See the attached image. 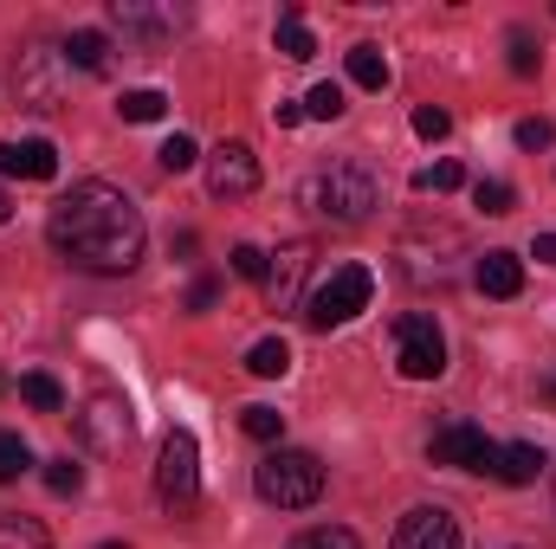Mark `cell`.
Listing matches in <instances>:
<instances>
[{"label": "cell", "mask_w": 556, "mask_h": 549, "mask_svg": "<svg viewBox=\"0 0 556 549\" xmlns=\"http://www.w3.org/2000/svg\"><path fill=\"white\" fill-rule=\"evenodd\" d=\"M311 207L324 220H337V227H363L369 207H376V175L363 162H337V168H324L311 181Z\"/></svg>", "instance_id": "cell-3"}, {"label": "cell", "mask_w": 556, "mask_h": 549, "mask_svg": "<svg viewBox=\"0 0 556 549\" xmlns=\"http://www.w3.org/2000/svg\"><path fill=\"white\" fill-rule=\"evenodd\" d=\"M20 401H26V408H39V413H59V408H65V388H59L52 375H20Z\"/></svg>", "instance_id": "cell-21"}, {"label": "cell", "mask_w": 556, "mask_h": 549, "mask_svg": "<svg viewBox=\"0 0 556 549\" xmlns=\"http://www.w3.org/2000/svg\"><path fill=\"white\" fill-rule=\"evenodd\" d=\"M278 52H285V59H317V39H311V26H304L298 7L278 13Z\"/></svg>", "instance_id": "cell-18"}, {"label": "cell", "mask_w": 556, "mask_h": 549, "mask_svg": "<svg viewBox=\"0 0 556 549\" xmlns=\"http://www.w3.org/2000/svg\"><path fill=\"white\" fill-rule=\"evenodd\" d=\"M78 426H85V439L98 446V452H124L130 446V433H137V420H130V401L117 395V388H98L85 413H78Z\"/></svg>", "instance_id": "cell-9"}, {"label": "cell", "mask_w": 556, "mask_h": 549, "mask_svg": "<svg viewBox=\"0 0 556 549\" xmlns=\"http://www.w3.org/2000/svg\"><path fill=\"white\" fill-rule=\"evenodd\" d=\"M0 175H20V181H52V175H59V149H52L46 137L0 142Z\"/></svg>", "instance_id": "cell-12"}, {"label": "cell", "mask_w": 556, "mask_h": 549, "mask_svg": "<svg viewBox=\"0 0 556 549\" xmlns=\"http://www.w3.org/2000/svg\"><path fill=\"white\" fill-rule=\"evenodd\" d=\"M124 124H162V111H168V98L162 91H124Z\"/></svg>", "instance_id": "cell-25"}, {"label": "cell", "mask_w": 556, "mask_h": 549, "mask_svg": "<svg viewBox=\"0 0 556 549\" xmlns=\"http://www.w3.org/2000/svg\"><path fill=\"white\" fill-rule=\"evenodd\" d=\"M253 491L266 505H278V511H311L324 498V459L317 452H298V446H273L253 465Z\"/></svg>", "instance_id": "cell-2"}, {"label": "cell", "mask_w": 556, "mask_h": 549, "mask_svg": "<svg viewBox=\"0 0 556 549\" xmlns=\"http://www.w3.org/2000/svg\"><path fill=\"white\" fill-rule=\"evenodd\" d=\"M369 297H376V272L369 266H337V272L304 297V317H311V330H337V323L363 317Z\"/></svg>", "instance_id": "cell-4"}, {"label": "cell", "mask_w": 556, "mask_h": 549, "mask_svg": "<svg viewBox=\"0 0 556 549\" xmlns=\"http://www.w3.org/2000/svg\"><path fill=\"white\" fill-rule=\"evenodd\" d=\"M459 181H466V175H459V162H433V168H420V175H415L420 194H453Z\"/></svg>", "instance_id": "cell-29"}, {"label": "cell", "mask_w": 556, "mask_h": 549, "mask_svg": "<svg viewBox=\"0 0 556 549\" xmlns=\"http://www.w3.org/2000/svg\"><path fill=\"white\" fill-rule=\"evenodd\" d=\"M111 20H117L124 33H137V39H168V33L181 26V7H137V0H117Z\"/></svg>", "instance_id": "cell-14"}, {"label": "cell", "mask_w": 556, "mask_h": 549, "mask_svg": "<svg viewBox=\"0 0 556 549\" xmlns=\"http://www.w3.org/2000/svg\"><path fill=\"white\" fill-rule=\"evenodd\" d=\"M304 272H311V246H304V240H291V246L278 253V266L266 272V297H273L278 310H291V304H298V284H304Z\"/></svg>", "instance_id": "cell-13"}, {"label": "cell", "mask_w": 556, "mask_h": 549, "mask_svg": "<svg viewBox=\"0 0 556 549\" xmlns=\"http://www.w3.org/2000/svg\"><path fill=\"white\" fill-rule=\"evenodd\" d=\"M266 272H273V253H260V246H233V278L266 284Z\"/></svg>", "instance_id": "cell-32"}, {"label": "cell", "mask_w": 556, "mask_h": 549, "mask_svg": "<svg viewBox=\"0 0 556 549\" xmlns=\"http://www.w3.org/2000/svg\"><path fill=\"white\" fill-rule=\"evenodd\" d=\"M479 291L485 297H518L525 291V259L518 253H485L479 259Z\"/></svg>", "instance_id": "cell-16"}, {"label": "cell", "mask_w": 556, "mask_h": 549, "mask_svg": "<svg viewBox=\"0 0 556 549\" xmlns=\"http://www.w3.org/2000/svg\"><path fill=\"white\" fill-rule=\"evenodd\" d=\"M59 52H65V65H78V72H104V52H111V46H104V33L85 26V33H72Z\"/></svg>", "instance_id": "cell-19"}, {"label": "cell", "mask_w": 556, "mask_h": 549, "mask_svg": "<svg viewBox=\"0 0 556 549\" xmlns=\"http://www.w3.org/2000/svg\"><path fill=\"white\" fill-rule=\"evenodd\" d=\"M0 549H52V537L33 518H0Z\"/></svg>", "instance_id": "cell-24"}, {"label": "cell", "mask_w": 556, "mask_h": 549, "mask_svg": "<svg viewBox=\"0 0 556 549\" xmlns=\"http://www.w3.org/2000/svg\"><path fill=\"white\" fill-rule=\"evenodd\" d=\"M240 426H247V439H266V446H273L278 433H285V413L278 408H247L240 413Z\"/></svg>", "instance_id": "cell-30"}, {"label": "cell", "mask_w": 556, "mask_h": 549, "mask_svg": "<svg viewBox=\"0 0 556 549\" xmlns=\"http://www.w3.org/2000/svg\"><path fill=\"white\" fill-rule=\"evenodd\" d=\"M78 485H85V465H72V459H52L46 465V491L52 498H78Z\"/></svg>", "instance_id": "cell-27"}, {"label": "cell", "mask_w": 556, "mask_h": 549, "mask_svg": "<svg viewBox=\"0 0 556 549\" xmlns=\"http://www.w3.org/2000/svg\"><path fill=\"white\" fill-rule=\"evenodd\" d=\"M155 498L168 511H194L201 505V446H194L188 426H175L162 439V452H155Z\"/></svg>", "instance_id": "cell-5"}, {"label": "cell", "mask_w": 556, "mask_h": 549, "mask_svg": "<svg viewBox=\"0 0 556 549\" xmlns=\"http://www.w3.org/2000/svg\"><path fill=\"white\" fill-rule=\"evenodd\" d=\"M551 142H556L551 117H525V124H518V149H551Z\"/></svg>", "instance_id": "cell-35"}, {"label": "cell", "mask_w": 556, "mask_h": 549, "mask_svg": "<svg viewBox=\"0 0 556 549\" xmlns=\"http://www.w3.org/2000/svg\"><path fill=\"white\" fill-rule=\"evenodd\" d=\"M273 124H278V130H291V124H304V104H291V98H278V104H273Z\"/></svg>", "instance_id": "cell-37"}, {"label": "cell", "mask_w": 556, "mask_h": 549, "mask_svg": "<svg viewBox=\"0 0 556 549\" xmlns=\"http://www.w3.org/2000/svg\"><path fill=\"white\" fill-rule=\"evenodd\" d=\"M427 459H433V465H453V472H492L498 446L485 439V426H472V420H446V426L427 439Z\"/></svg>", "instance_id": "cell-7"}, {"label": "cell", "mask_w": 556, "mask_h": 549, "mask_svg": "<svg viewBox=\"0 0 556 549\" xmlns=\"http://www.w3.org/2000/svg\"><path fill=\"white\" fill-rule=\"evenodd\" d=\"M46 240H52V253L72 259L78 272L117 278V272H130V266L142 259L149 227H142L137 201H130L124 188H111V181H78L72 194L52 201Z\"/></svg>", "instance_id": "cell-1"}, {"label": "cell", "mask_w": 556, "mask_h": 549, "mask_svg": "<svg viewBox=\"0 0 556 549\" xmlns=\"http://www.w3.org/2000/svg\"><path fill=\"white\" fill-rule=\"evenodd\" d=\"M395 549H459V524H453V511H440V505H415V511L395 524Z\"/></svg>", "instance_id": "cell-11"}, {"label": "cell", "mask_w": 556, "mask_h": 549, "mask_svg": "<svg viewBox=\"0 0 556 549\" xmlns=\"http://www.w3.org/2000/svg\"><path fill=\"white\" fill-rule=\"evenodd\" d=\"M350 85H356V91H382V85H389L382 46H350Z\"/></svg>", "instance_id": "cell-17"}, {"label": "cell", "mask_w": 556, "mask_h": 549, "mask_svg": "<svg viewBox=\"0 0 556 549\" xmlns=\"http://www.w3.org/2000/svg\"><path fill=\"white\" fill-rule=\"evenodd\" d=\"M59 72H65V52L52 46H33L20 65H13V91L26 111H59Z\"/></svg>", "instance_id": "cell-10"}, {"label": "cell", "mask_w": 556, "mask_h": 549, "mask_svg": "<svg viewBox=\"0 0 556 549\" xmlns=\"http://www.w3.org/2000/svg\"><path fill=\"white\" fill-rule=\"evenodd\" d=\"M551 459L531 446V439H518V446H498V459H492V478L498 485H538V472H544Z\"/></svg>", "instance_id": "cell-15"}, {"label": "cell", "mask_w": 556, "mask_h": 549, "mask_svg": "<svg viewBox=\"0 0 556 549\" xmlns=\"http://www.w3.org/2000/svg\"><path fill=\"white\" fill-rule=\"evenodd\" d=\"M7 214H13V201H7V188H0V227H7Z\"/></svg>", "instance_id": "cell-40"}, {"label": "cell", "mask_w": 556, "mask_h": 549, "mask_svg": "<svg viewBox=\"0 0 556 549\" xmlns=\"http://www.w3.org/2000/svg\"><path fill=\"white\" fill-rule=\"evenodd\" d=\"M531 253H538L544 266H556V233H538V246H531Z\"/></svg>", "instance_id": "cell-38"}, {"label": "cell", "mask_w": 556, "mask_h": 549, "mask_svg": "<svg viewBox=\"0 0 556 549\" xmlns=\"http://www.w3.org/2000/svg\"><path fill=\"white\" fill-rule=\"evenodd\" d=\"M350 104H343V85H317L311 98H304V117H317V124H337Z\"/></svg>", "instance_id": "cell-26"}, {"label": "cell", "mask_w": 556, "mask_h": 549, "mask_svg": "<svg viewBox=\"0 0 556 549\" xmlns=\"http://www.w3.org/2000/svg\"><path fill=\"white\" fill-rule=\"evenodd\" d=\"M104 549H124V544H104Z\"/></svg>", "instance_id": "cell-41"}, {"label": "cell", "mask_w": 556, "mask_h": 549, "mask_svg": "<svg viewBox=\"0 0 556 549\" xmlns=\"http://www.w3.org/2000/svg\"><path fill=\"white\" fill-rule=\"evenodd\" d=\"M26 465H33V446H26L20 433H7V426H0V478H20Z\"/></svg>", "instance_id": "cell-28"}, {"label": "cell", "mask_w": 556, "mask_h": 549, "mask_svg": "<svg viewBox=\"0 0 556 549\" xmlns=\"http://www.w3.org/2000/svg\"><path fill=\"white\" fill-rule=\"evenodd\" d=\"M247 369H253V375H266V382H273V375H285V369H291V349H285V336L253 343V349H247Z\"/></svg>", "instance_id": "cell-20"}, {"label": "cell", "mask_w": 556, "mask_h": 549, "mask_svg": "<svg viewBox=\"0 0 556 549\" xmlns=\"http://www.w3.org/2000/svg\"><path fill=\"white\" fill-rule=\"evenodd\" d=\"M395 362H402L408 382H433V375L446 369V336H440V323H433L427 310L395 317Z\"/></svg>", "instance_id": "cell-6"}, {"label": "cell", "mask_w": 556, "mask_h": 549, "mask_svg": "<svg viewBox=\"0 0 556 549\" xmlns=\"http://www.w3.org/2000/svg\"><path fill=\"white\" fill-rule=\"evenodd\" d=\"M214 297H220V278H194V291H188V310H214Z\"/></svg>", "instance_id": "cell-36"}, {"label": "cell", "mask_w": 556, "mask_h": 549, "mask_svg": "<svg viewBox=\"0 0 556 549\" xmlns=\"http://www.w3.org/2000/svg\"><path fill=\"white\" fill-rule=\"evenodd\" d=\"M260 188V155H253V142H220L214 155H207V194L214 201H247Z\"/></svg>", "instance_id": "cell-8"}, {"label": "cell", "mask_w": 556, "mask_h": 549, "mask_svg": "<svg viewBox=\"0 0 556 549\" xmlns=\"http://www.w3.org/2000/svg\"><path fill=\"white\" fill-rule=\"evenodd\" d=\"M505 52H511V72H518V78H538L544 52H538V39H531L525 26H511V33H505Z\"/></svg>", "instance_id": "cell-22"}, {"label": "cell", "mask_w": 556, "mask_h": 549, "mask_svg": "<svg viewBox=\"0 0 556 549\" xmlns=\"http://www.w3.org/2000/svg\"><path fill=\"white\" fill-rule=\"evenodd\" d=\"M446 130H453V117H446L440 104H420V111H415V137L440 142V137H446Z\"/></svg>", "instance_id": "cell-34"}, {"label": "cell", "mask_w": 556, "mask_h": 549, "mask_svg": "<svg viewBox=\"0 0 556 549\" xmlns=\"http://www.w3.org/2000/svg\"><path fill=\"white\" fill-rule=\"evenodd\" d=\"M538 395H544V401H551V408H556V369H551V375H544V382H538Z\"/></svg>", "instance_id": "cell-39"}, {"label": "cell", "mask_w": 556, "mask_h": 549, "mask_svg": "<svg viewBox=\"0 0 556 549\" xmlns=\"http://www.w3.org/2000/svg\"><path fill=\"white\" fill-rule=\"evenodd\" d=\"M472 201H479L485 214H511V207H518V188H511V181H479Z\"/></svg>", "instance_id": "cell-33"}, {"label": "cell", "mask_w": 556, "mask_h": 549, "mask_svg": "<svg viewBox=\"0 0 556 549\" xmlns=\"http://www.w3.org/2000/svg\"><path fill=\"white\" fill-rule=\"evenodd\" d=\"M155 162H162L168 175H181V168H194V162H201V149H194V137H168L162 149H155Z\"/></svg>", "instance_id": "cell-31"}, {"label": "cell", "mask_w": 556, "mask_h": 549, "mask_svg": "<svg viewBox=\"0 0 556 549\" xmlns=\"http://www.w3.org/2000/svg\"><path fill=\"white\" fill-rule=\"evenodd\" d=\"M285 549H363V544H356V531H343V524H317V531H298Z\"/></svg>", "instance_id": "cell-23"}]
</instances>
